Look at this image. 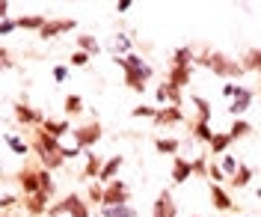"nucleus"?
Returning a JSON list of instances; mask_svg holds the SVG:
<instances>
[{
	"label": "nucleus",
	"mask_w": 261,
	"mask_h": 217,
	"mask_svg": "<svg viewBox=\"0 0 261 217\" xmlns=\"http://www.w3.org/2000/svg\"><path fill=\"white\" fill-rule=\"evenodd\" d=\"M89 200L98 202V205L104 202V184H101V182H92V184H89Z\"/></svg>",
	"instance_id": "obj_42"
},
{
	"label": "nucleus",
	"mask_w": 261,
	"mask_h": 217,
	"mask_svg": "<svg viewBox=\"0 0 261 217\" xmlns=\"http://www.w3.org/2000/svg\"><path fill=\"white\" fill-rule=\"evenodd\" d=\"M125 86L143 95V92H146V78H143L140 71H125Z\"/></svg>",
	"instance_id": "obj_30"
},
{
	"label": "nucleus",
	"mask_w": 261,
	"mask_h": 217,
	"mask_svg": "<svg viewBox=\"0 0 261 217\" xmlns=\"http://www.w3.org/2000/svg\"><path fill=\"white\" fill-rule=\"evenodd\" d=\"M42 167H21L18 170V184H21V194L24 197H33V194H39L42 190Z\"/></svg>",
	"instance_id": "obj_7"
},
{
	"label": "nucleus",
	"mask_w": 261,
	"mask_h": 217,
	"mask_svg": "<svg viewBox=\"0 0 261 217\" xmlns=\"http://www.w3.org/2000/svg\"><path fill=\"white\" fill-rule=\"evenodd\" d=\"M39 179H42V190H45L48 197H54V194H57V184H54V176H50L48 170H42V176H39Z\"/></svg>",
	"instance_id": "obj_41"
},
{
	"label": "nucleus",
	"mask_w": 261,
	"mask_h": 217,
	"mask_svg": "<svg viewBox=\"0 0 261 217\" xmlns=\"http://www.w3.org/2000/svg\"><path fill=\"white\" fill-rule=\"evenodd\" d=\"M252 99H255V95H252V89H249L246 95H241V99H234L231 104H228V113H231L234 119H241V116L246 113V110L252 107Z\"/></svg>",
	"instance_id": "obj_22"
},
{
	"label": "nucleus",
	"mask_w": 261,
	"mask_h": 217,
	"mask_svg": "<svg viewBox=\"0 0 261 217\" xmlns=\"http://www.w3.org/2000/svg\"><path fill=\"white\" fill-rule=\"evenodd\" d=\"M128 45H130L128 36H116V39H113V54H116V51H125V54H130Z\"/></svg>",
	"instance_id": "obj_43"
},
{
	"label": "nucleus",
	"mask_w": 261,
	"mask_h": 217,
	"mask_svg": "<svg viewBox=\"0 0 261 217\" xmlns=\"http://www.w3.org/2000/svg\"><path fill=\"white\" fill-rule=\"evenodd\" d=\"M220 167H223V173H226L228 179H231V176L241 170V161H238L234 155H228V152H226V155H223V161H220Z\"/></svg>",
	"instance_id": "obj_35"
},
{
	"label": "nucleus",
	"mask_w": 261,
	"mask_h": 217,
	"mask_svg": "<svg viewBox=\"0 0 261 217\" xmlns=\"http://www.w3.org/2000/svg\"><path fill=\"white\" fill-rule=\"evenodd\" d=\"M208 179H211V184H223V182H228V176L223 173V167H220V164H211V170H208Z\"/></svg>",
	"instance_id": "obj_40"
},
{
	"label": "nucleus",
	"mask_w": 261,
	"mask_h": 217,
	"mask_svg": "<svg viewBox=\"0 0 261 217\" xmlns=\"http://www.w3.org/2000/svg\"><path fill=\"white\" fill-rule=\"evenodd\" d=\"M151 217H178V205H175L169 190H161L158 194V200L151 205Z\"/></svg>",
	"instance_id": "obj_9"
},
{
	"label": "nucleus",
	"mask_w": 261,
	"mask_h": 217,
	"mask_svg": "<svg viewBox=\"0 0 261 217\" xmlns=\"http://www.w3.org/2000/svg\"><path fill=\"white\" fill-rule=\"evenodd\" d=\"M252 176H255V173H252V167L241 164V170H238V173H234V176H231L228 182H231V187H246V184L252 182Z\"/></svg>",
	"instance_id": "obj_29"
},
{
	"label": "nucleus",
	"mask_w": 261,
	"mask_h": 217,
	"mask_svg": "<svg viewBox=\"0 0 261 217\" xmlns=\"http://www.w3.org/2000/svg\"><path fill=\"white\" fill-rule=\"evenodd\" d=\"M249 131H252V125H249L246 119H234V122H231V128H228L231 140H241V137H246Z\"/></svg>",
	"instance_id": "obj_34"
},
{
	"label": "nucleus",
	"mask_w": 261,
	"mask_h": 217,
	"mask_svg": "<svg viewBox=\"0 0 261 217\" xmlns=\"http://www.w3.org/2000/svg\"><path fill=\"white\" fill-rule=\"evenodd\" d=\"M190 164H193V176H202V179H208V158H205V155H199V158H193V161H190Z\"/></svg>",
	"instance_id": "obj_37"
},
{
	"label": "nucleus",
	"mask_w": 261,
	"mask_h": 217,
	"mask_svg": "<svg viewBox=\"0 0 261 217\" xmlns=\"http://www.w3.org/2000/svg\"><path fill=\"white\" fill-rule=\"evenodd\" d=\"M77 27V21L74 18H48V24L42 27V39H54V36H60V33H68V30H74Z\"/></svg>",
	"instance_id": "obj_10"
},
{
	"label": "nucleus",
	"mask_w": 261,
	"mask_h": 217,
	"mask_svg": "<svg viewBox=\"0 0 261 217\" xmlns=\"http://www.w3.org/2000/svg\"><path fill=\"white\" fill-rule=\"evenodd\" d=\"M101 217H137L134 205H113V208H101Z\"/></svg>",
	"instance_id": "obj_31"
},
{
	"label": "nucleus",
	"mask_w": 261,
	"mask_h": 217,
	"mask_svg": "<svg viewBox=\"0 0 261 217\" xmlns=\"http://www.w3.org/2000/svg\"><path fill=\"white\" fill-rule=\"evenodd\" d=\"M0 57H3V68H12V54L6 48H0Z\"/></svg>",
	"instance_id": "obj_48"
},
{
	"label": "nucleus",
	"mask_w": 261,
	"mask_h": 217,
	"mask_svg": "<svg viewBox=\"0 0 261 217\" xmlns=\"http://www.w3.org/2000/svg\"><path fill=\"white\" fill-rule=\"evenodd\" d=\"M214 128H211V122H202V119H196V125H193V137L196 140H202V143H211L214 140Z\"/></svg>",
	"instance_id": "obj_28"
},
{
	"label": "nucleus",
	"mask_w": 261,
	"mask_h": 217,
	"mask_svg": "<svg viewBox=\"0 0 261 217\" xmlns=\"http://www.w3.org/2000/svg\"><path fill=\"white\" fill-rule=\"evenodd\" d=\"M190 176H193V164H190L187 158L175 155V158H172V184H184Z\"/></svg>",
	"instance_id": "obj_16"
},
{
	"label": "nucleus",
	"mask_w": 261,
	"mask_h": 217,
	"mask_svg": "<svg viewBox=\"0 0 261 217\" xmlns=\"http://www.w3.org/2000/svg\"><path fill=\"white\" fill-rule=\"evenodd\" d=\"M15 27H18V24L12 21V18H0V33H3V36H9Z\"/></svg>",
	"instance_id": "obj_44"
},
{
	"label": "nucleus",
	"mask_w": 261,
	"mask_h": 217,
	"mask_svg": "<svg viewBox=\"0 0 261 217\" xmlns=\"http://www.w3.org/2000/svg\"><path fill=\"white\" fill-rule=\"evenodd\" d=\"M211 202H214V208H217L220 214L234 211V200L228 197V190L223 187V184H211Z\"/></svg>",
	"instance_id": "obj_13"
},
{
	"label": "nucleus",
	"mask_w": 261,
	"mask_h": 217,
	"mask_svg": "<svg viewBox=\"0 0 261 217\" xmlns=\"http://www.w3.org/2000/svg\"><path fill=\"white\" fill-rule=\"evenodd\" d=\"M104 137V128H101V122L92 119V122H83V125H74V131H71V140H74V146L81 152L92 149L98 146V140Z\"/></svg>",
	"instance_id": "obj_2"
},
{
	"label": "nucleus",
	"mask_w": 261,
	"mask_h": 217,
	"mask_svg": "<svg viewBox=\"0 0 261 217\" xmlns=\"http://www.w3.org/2000/svg\"><path fill=\"white\" fill-rule=\"evenodd\" d=\"M196 63L205 68H211L217 78H223L226 84H231V78H241L246 75V68L241 66V60H234V57H226V54H220V51H208V54H202V57H196Z\"/></svg>",
	"instance_id": "obj_1"
},
{
	"label": "nucleus",
	"mask_w": 261,
	"mask_h": 217,
	"mask_svg": "<svg viewBox=\"0 0 261 217\" xmlns=\"http://www.w3.org/2000/svg\"><path fill=\"white\" fill-rule=\"evenodd\" d=\"M122 164H125V158H122V155H113V158H107V164H104V170H101L98 182H101V184H110V182H116V176H119V170H122Z\"/></svg>",
	"instance_id": "obj_17"
},
{
	"label": "nucleus",
	"mask_w": 261,
	"mask_h": 217,
	"mask_svg": "<svg viewBox=\"0 0 261 217\" xmlns=\"http://www.w3.org/2000/svg\"><path fill=\"white\" fill-rule=\"evenodd\" d=\"M113 63H116V66H122L125 71H140L146 81L154 78V68L148 66L140 54H134V51H130V54H113Z\"/></svg>",
	"instance_id": "obj_6"
},
{
	"label": "nucleus",
	"mask_w": 261,
	"mask_h": 217,
	"mask_svg": "<svg viewBox=\"0 0 261 217\" xmlns=\"http://www.w3.org/2000/svg\"><path fill=\"white\" fill-rule=\"evenodd\" d=\"M130 6H134L130 0H119V3H116V12H128Z\"/></svg>",
	"instance_id": "obj_49"
},
{
	"label": "nucleus",
	"mask_w": 261,
	"mask_h": 217,
	"mask_svg": "<svg viewBox=\"0 0 261 217\" xmlns=\"http://www.w3.org/2000/svg\"><path fill=\"white\" fill-rule=\"evenodd\" d=\"M193 63H196L193 48H187V45L175 48V54H172V66H178V68H193Z\"/></svg>",
	"instance_id": "obj_20"
},
{
	"label": "nucleus",
	"mask_w": 261,
	"mask_h": 217,
	"mask_svg": "<svg viewBox=\"0 0 261 217\" xmlns=\"http://www.w3.org/2000/svg\"><path fill=\"white\" fill-rule=\"evenodd\" d=\"M77 51H86L89 57H98V54H101V45H98V39H95V36L81 33V36H77Z\"/></svg>",
	"instance_id": "obj_24"
},
{
	"label": "nucleus",
	"mask_w": 261,
	"mask_h": 217,
	"mask_svg": "<svg viewBox=\"0 0 261 217\" xmlns=\"http://www.w3.org/2000/svg\"><path fill=\"white\" fill-rule=\"evenodd\" d=\"M193 104H196V113L202 122H211V101L202 99V95H193Z\"/></svg>",
	"instance_id": "obj_32"
},
{
	"label": "nucleus",
	"mask_w": 261,
	"mask_h": 217,
	"mask_svg": "<svg viewBox=\"0 0 261 217\" xmlns=\"http://www.w3.org/2000/svg\"><path fill=\"white\" fill-rule=\"evenodd\" d=\"M89 60H92V57H89L86 51H74V54L68 57V66H74V68H83V66H89Z\"/></svg>",
	"instance_id": "obj_39"
},
{
	"label": "nucleus",
	"mask_w": 261,
	"mask_h": 217,
	"mask_svg": "<svg viewBox=\"0 0 261 217\" xmlns=\"http://www.w3.org/2000/svg\"><path fill=\"white\" fill-rule=\"evenodd\" d=\"M77 155H81V149H77V146H63V158H65V161H74Z\"/></svg>",
	"instance_id": "obj_46"
},
{
	"label": "nucleus",
	"mask_w": 261,
	"mask_h": 217,
	"mask_svg": "<svg viewBox=\"0 0 261 217\" xmlns=\"http://www.w3.org/2000/svg\"><path fill=\"white\" fill-rule=\"evenodd\" d=\"M65 164L63 155H48V158H42V170H48V173H54V170H60Z\"/></svg>",
	"instance_id": "obj_38"
},
{
	"label": "nucleus",
	"mask_w": 261,
	"mask_h": 217,
	"mask_svg": "<svg viewBox=\"0 0 261 217\" xmlns=\"http://www.w3.org/2000/svg\"><path fill=\"white\" fill-rule=\"evenodd\" d=\"M24 211L30 217H42V214H48L50 211V197L45 194V190H39V194H33V197H24Z\"/></svg>",
	"instance_id": "obj_8"
},
{
	"label": "nucleus",
	"mask_w": 261,
	"mask_h": 217,
	"mask_svg": "<svg viewBox=\"0 0 261 217\" xmlns=\"http://www.w3.org/2000/svg\"><path fill=\"white\" fill-rule=\"evenodd\" d=\"M15 119L21 122V125H39V128H42V122H45L48 116H42L39 110H33L30 104L18 101V104H15Z\"/></svg>",
	"instance_id": "obj_14"
},
{
	"label": "nucleus",
	"mask_w": 261,
	"mask_h": 217,
	"mask_svg": "<svg viewBox=\"0 0 261 217\" xmlns=\"http://www.w3.org/2000/svg\"><path fill=\"white\" fill-rule=\"evenodd\" d=\"M190 78H193V68H178V66H169V84L178 86V89H187V84H190Z\"/></svg>",
	"instance_id": "obj_19"
},
{
	"label": "nucleus",
	"mask_w": 261,
	"mask_h": 217,
	"mask_svg": "<svg viewBox=\"0 0 261 217\" xmlns=\"http://www.w3.org/2000/svg\"><path fill=\"white\" fill-rule=\"evenodd\" d=\"M193 217H202V214H193Z\"/></svg>",
	"instance_id": "obj_51"
},
{
	"label": "nucleus",
	"mask_w": 261,
	"mask_h": 217,
	"mask_svg": "<svg viewBox=\"0 0 261 217\" xmlns=\"http://www.w3.org/2000/svg\"><path fill=\"white\" fill-rule=\"evenodd\" d=\"M3 140H6V146L15 152V155H30V152H33V146L27 143V140H21L18 134H6Z\"/></svg>",
	"instance_id": "obj_25"
},
{
	"label": "nucleus",
	"mask_w": 261,
	"mask_h": 217,
	"mask_svg": "<svg viewBox=\"0 0 261 217\" xmlns=\"http://www.w3.org/2000/svg\"><path fill=\"white\" fill-rule=\"evenodd\" d=\"M30 146H33V152L39 155V161H42V158H48V155H63V143H60L57 137L45 134L42 128H33Z\"/></svg>",
	"instance_id": "obj_4"
},
{
	"label": "nucleus",
	"mask_w": 261,
	"mask_h": 217,
	"mask_svg": "<svg viewBox=\"0 0 261 217\" xmlns=\"http://www.w3.org/2000/svg\"><path fill=\"white\" fill-rule=\"evenodd\" d=\"M181 122H184V110L181 107H158L154 128H169V125H181Z\"/></svg>",
	"instance_id": "obj_12"
},
{
	"label": "nucleus",
	"mask_w": 261,
	"mask_h": 217,
	"mask_svg": "<svg viewBox=\"0 0 261 217\" xmlns=\"http://www.w3.org/2000/svg\"><path fill=\"white\" fill-rule=\"evenodd\" d=\"M231 143H234V140H231V134L228 131H217L214 134V140L208 143V149H211V155H226Z\"/></svg>",
	"instance_id": "obj_21"
},
{
	"label": "nucleus",
	"mask_w": 261,
	"mask_h": 217,
	"mask_svg": "<svg viewBox=\"0 0 261 217\" xmlns=\"http://www.w3.org/2000/svg\"><path fill=\"white\" fill-rule=\"evenodd\" d=\"M60 214H68V217H89V202L77 197V194H68L65 200H60L57 205H50L48 217H60Z\"/></svg>",
	"instance_id": "obj_3"
},
{
	"label": "nucleus",
	"mask_w": 261,
	"mask_h": 217,
	"mask_svg": "<svg viewBox=\"0 0 261 217\" xmlns=\"http://www.w3.org/2000/svg\"><path fill=\"white\" fill-rule=\"evenodd\" d=\"M130 116L134 119H151L158 116V107H151V104H137V107H130Z\"/></svg>",
	"instance_id": "obj_33"
},
{
	"label": "nucleus",
	"mask_w": 261,
	"mask_h": 217,
	"mask_svg": "<svg viewBox=\"0 0 261 217\" xmlns=\"http://www.w3.org/2000/svg\"><path fill=\"white\" fill-rule=\"evenodd\" d=\"M220 217H226V214H220Z\"/></svg>",
	"instance_id": "obj_52"
},
{
	"label": "nucleus",
	"mask_w": 261,
	"mask_h": 217,
	"mask_svg": "<svg viewBox=\"0 0 261 217\" xmlns=\"http://www.w3.org/2000/svg\"><path fill=\"white\" fill-rule=\"evenodd\" d=\"M15 24H18V30H33V33H42V27L48 24V18H45V15H21V18H15Z\"/></svg>",
	"instance_id": "obj_18"
},
{
	"label": "nucleus",
	"mask_w": 261,
	"mask_h": 217,
	"mask_svg": "<svg viewBox=\"0 0 261 217\" xmlns=\"http://www.w3.org/2000/svg\"><path fill=\"white\" fill-rule=\"evenodd\" d=\"M113 205H130V187L122 179L104 184V202H101V208H113Z\"/></svg>",
	"instance_id": "obj_5"
},
{
	"label": "nucleus",
	"mask_w": 261,
	"mask_h": 217,
	"mask_svg": "<svg viewBox=\"0 0 261 217\" xmlns=\"http://www.w3.org/2000/svg\"><path fill=\"white\" fill-rule=\"evenodd\" d=\"M241 66L246 68V71H258L261 75V48H249L241 57Z\"/></svg>",
	"instance_id": "obj_23"
},
{
	"label": "nucleus",
	"mask_w": 261,
	"mask_h": 217,
	"mask_svg": "<svg viewBox=\"0 0 261 217\" xmlns=\"http://www.w3.org/2000/svg\"><path fill=\"white\" fill-rule=\"evenodd\" d=\"M154 149L161 152V155H178L181 140H178V137H161V140L154 143Z\"/></svg>",
	"instance_id": "obj_26"
},
{
	"label": "nucleus",
	"mask_w": 261,
	"mask_h": 217,
	"mask_svg": "<svg viewBox=\"0 0 261 217\" xmlns=\"http://www.w3.org/2000/svg\"><path fill=\"white\" fill-rule=\"evenodd\" d=\"M104 158L101 155H95V152H86V167H83V173L77 176V179H83V182H98V176H101V170H104Z\"/></svg>",
	"instance_id": "obj_11"
},
{
	"label": "nucleus",
	"mask_w": 261,
	"mask_h": 217,
	"mask_svg": "<svg viewBox=\"0 0 261 217\" xmlns=\"http://www.w3.org/2000/svg\"><path fill=\"white\" fill-rule=\"evenodd\" d=\"M42 131L50 134V137H57V140H63L65 134L74 131V125H71L68 119H50V116H48L45 122H42Z\"/></svg>",
	"instance_id": "obj_15"
},
{
	"label": "nucleus",
	"mask_w": 261,
	"mask_h": 217,
	"mask_svg": "<svg viewBox=\"0 0 261 217\" xmlns=\"http://www.w3.org/2000/svg\"><path fill=\"white\" fill-rule=\"evenodd\" d=\"M63 110H65V116H81L83 113V99L81 95H65V101H63Z\"/></svg>",
	"instance_id": "obj_27"
},
{
	"label": "nucleus",
	"mask_w": 261,
	"mask_h": 217,
	"mask_svg": "<svg viewBox=\"0 0 261 217\" xmlns=\"http://www.w3.org/2000/svg\"><path fill=\"white\" fill-rule=\"evenodd\" d=\"M246 92H249V89H246V86H241V84H234V81H231V84H223V95H226L228 101L241 99V95H246Z\"/></svg>",
	"instance_id": "obj_36"
},
{
	"label": "nucleus",
	"mask_w": 261,
	"mask_h": 217,
	"mask_svg": "<svg viewBox=\"0 0 261 217\" xmlns=\"http://www.w3.org/2000/svg\"><path fill=\"white\" fill-rule=\"evenodd\" d=\"M65 78H68V68H65V66H54V81H57V84H63Z\"/></svg>",
	"instance_id": "obj_45"
},
{
	"label": "nucleus",
	"mask_w": 261,
	"mask_h": 217,
	"mask_svg": "<svg viewBox=\"0 0 261 217\" xmlns=\"http://www.w3.org/2000/svg\"><path fill=\"white\" fill-rule=\"evenodd\" d=\"M241 217H249V214H241Z\"/></svg>",
	"instance_id": "obj_50"
},
{
	"label": "nucleus",
	"mask_w": 261,
	"mask_h": 217,
	"mask_svg": "<svg viewBox=\"0 0 261 217\" xmlns=\"http://www.w3.org/2000/svg\"><path fill=\"white\" fill-rule=\"evenodd\" d=\"M18 202H24V200H18V197H12V194H6L0 205H3V211H9V208H12V205H18Z\"/></svg>",
	"instance_id": "obj_47"
}]
</instances>
